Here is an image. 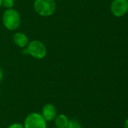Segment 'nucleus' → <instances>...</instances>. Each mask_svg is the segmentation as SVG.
<instances>
[{
  "instance_id": "nucleus-9",
  "label": "nucleus",
  "mask_w": 128,
  "mask_h": 128,
  "mask_svg": "<svg viewBox=\"0 0 128 128\" xmlns=\"http://www.w3.org/2000/svg\"><path fill=\"white\" fill-rule=\"evenodd\" d=\"M66 128H81V125L76 119H70Z\"/></svg>"
},
{
  "instance_id": "nucleus-8",
  "label": "nucleus",
  "mask_w": 128,
  "mask_h": 128,
  "mask_svg": "<svg viewBox=\"0 0 128 128\" xmlns=\"http://www.w3.org/2000/svg\"><path fill=\"white\" fill-rule=\"evenodd\" d=\"M55 120V126L57 128H66L69 124V118L64 114H60L56 116Z\"/></svg>"
},
{
  "instance_id": "nucleus-7",
  "label": "nucleus",
  "mask_w": 128,
  "mask_h": 128,
  "mask_svg": "<svg viewBox=\"0 0 128 128\" xmlns=\"http://www.w3.org/2000/svg\"><path fill=\"white\" fill-rule=\"evenodd\" d=\"M13 42L17 46L20 48H24L29 44V38L23 32H16L13 35Z\"/></svg>"
},
{
  "instance_id": "nucleus-13",
  "label": "nucleus",
  "mask_w": 128,
  "mask_h": 128,
  "mask_svg": "<svg viewBox=\"0 0 128 128\" xmlns=\"http://www.w3.org/2000/svg\"><path fill=\"white\" fill-rule=\"evenodd\" d=\"M2 77H3V72H2V70L0 68V81L2 80Z\"/></svg>"
},
{
  "instance_id": "nucleus-1",
  "label": "nucleus",
  "mask_w": 128,
  "mask_h": 128,
  "mask_svg": "<svg viewBox=\"0 0 128 128\" xmlns=\"http://www.w3.org/2000/svg\"><path fill=\"white\" fill-rule=\"evenodd\" d=\"M20 21L21 19L19 12L14 8L7 9L2 14V22L5 27L9 31L17 29L20 25Z\"/></svg>"
},
{
  "instance_id": "nucleus-5",
  "label": "nucleus",
  "mask_w": 128,
  "mask_h": 128,
  "mask_svg": "<svg viewBox=\"0 0 128 128\" xmlns=\"http://www.w3.org/2000/svg\"><path fill=\"white\" fill-rule=\"evenodd\" d=\"M110 10L112 14L116 17H121L128 11V0H113Z\"/></svg>"
},
{
  "instance_id": "nucleus-11",
  "label": "nucleus",
  "mask_w": 128,
  "mask_h": 128,
  "mask_svg": "<svg viewBox=\"0 0 128 128\" xmlns=\"http://www.w3.org/2000/svg\"><path fill=\"white\" fill-rule=\"evenodd\" d=\"M8 128H24V127L23 124L20 123H13L11 125H9V127Z\"/></svg>"
},
{
  "instance_id": "nucleus-3",
  "label": "nucleus",
  "mask_w": 128,
  "mask_h": 128,
  "mask_svg": "<svg viewBox=\"0 0 128 128\" xmlns=\"http://www.w3.org/2000/svg\"><path fill=\"white\" fill-rule=\"evenodd\" d=\"M33 8L39 16H49L56 10V2L54 0H35Z\"/></svg>"
},
{
  "instance_id": "nucleus-4",
  "label": "nucleus",
  "mask_w": 128,
  "mask_h": 128,
  "mask_svg": "<svg viewBox=\"0 0 128 128\" xmlns=\"http://www.w3.org/2000/svg\"><path fill=\"white\" fill-rule=\"evenodd\" d=\"M23 127L24 128H47V123L41 114L32 112L26 117Z\"/></svg>"
},
{
  "instance_id": "nucleus-12",
  "label": "nucleus",
  "mask_w": 128,
  "mask_h": 128,
  "mask_svg": "<svg viewBox=\"0 0 128 128\" xmlns=\"http://www.w3.org/2000/svg\"><path fill=\"white\" fill-rule=\"evenodd\" d=\"M124 128H128V118L124 122Z\"/></svg>"
},
{
  "instance_id": "nucleus-14",
  "label": "nucleus",
  "mask_w": 128,
  "mask_h": 128,
  "mask_svg": "<svg viewBox=\"0 0 128 128\" xmlns=\"http://www.w3.org/2000/svg\"><path fill=\"white\" fill-rule=\"evenodd\" d=\"M2 6V0H0V7Z\"/></svg>"
},
{
  "instance_id": "nucleus-6",
  "label": "nucleus",
  "mask_w": 128,
  "mask_h": 128,
  "mask_svg": "<svg viewBox=\"0 0 128 128\" xmlns=\"http://www.w3.org/2000/svg\"><path fill=\"white\" fill-rule=\"evenodd\" d=\"M41 116L46 122H51L54 120L57 116V109L52 104H46L41 110Z\"/></svg>"
},
{
  "instance_id": "nucleus-10",
  "label": "nucleus",
  "mask_w": 128,
  "mask_h": 128,
  "mask_svg": "<svg viewBox=\"0 0 128 128\" xmlns=\"http://www.w3.org/2000/svg\"><path fill=\"white\" fill-rule=\"evenodd\" d=\"M14 4V0H2V6H3L7 9L13 8Z\"/></svg>"
},
{
  "instance_id": "nucleus-2",
  "label": "nucleus",
  "mask_w": 128,
  "mask_h": 128,
  "mask_svg": "<svg viewBox=\"0 0 128 128\" xmlns=\"http://www.w3.org/2000/svg\"><path fill=\"white\" fill-rule=\"evenodd\" d=\"M23 53L30 55L36 59H42L47 55V48L41 41L33 40L29 42L26 48L23 50Z\"/></svg>"
}]
</instances>
